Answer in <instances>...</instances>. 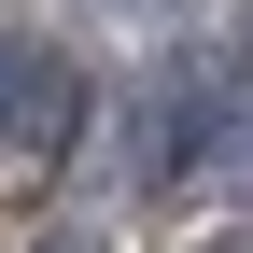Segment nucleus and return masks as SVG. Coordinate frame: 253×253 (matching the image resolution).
Here are the masks:
<instances>
[{"label":"nucleus","instance_id":"obj_3","mask_svg":"<svg viewBox=\"0 0 253 253\" xmlns=\"http://www.w3.org/2000/svg\"><path fill=\"white\" fill-rule=\"evenodd\" d=\"M211 253H253V239H211Z\"/></svg>","mask_w":253,"mask_h":253},{"label":"nucleus","instance_id":"obj_1","mask_svg":"<svg viewBox=\"0 0 253 253\" xmlns=\"http://www.w3.org/2000/svg\"><path fill=\"white\" fill-rule=\"evenodd\" d=\"M71 126H84V71L71 56H42V42H0V155H71Z\"/></svg>","mask_w":253,"mask_h":253},{"label":"nucleus","instance_id":"obj_2","mask_svg":"<svg viewBox=\"0 0 253 253\" xmlns=\"http://www.w3.org/2000/svg\"><path fill=\"white\" fill-rule=\"evenodd\" d=\"M42 253H99V239H42Z\"/></svg>","mask_w":253,"mask_h":253}]
</instances>
